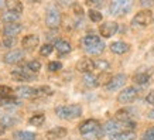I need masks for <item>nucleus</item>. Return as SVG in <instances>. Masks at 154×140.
<instances>
[{"instance_id":"c756f323","label":"nucleus","mask_w":154,"mask_h":140,"mask_svg":"<svg viewBox=\"0 0 154 140\" xmlns=\"http://www.w3.org/2000/svg\"><path fill=\"white\" fill-rule=\"evenodd\" d=\"M95 70H99V71H107L110 68V64L107 62L106 60H95Z\"/></svg>"},{"instance_id":"72a5a7b5","label":"nucleus","mask_w":154,"mask_h":140,"mask_svg":"<svg viewBox=\"0 0 154 140\" xmlns=\"http://www.w3.org/2000/svg\"><path fill=\"white\" fill-rule=\"evenodd\" d=\"M52 51H54V45H51V44H44V45L40 48V54H41L42 57L51 55Z\"/></svg>"},{"instance_id":"39448f33","label":"nucleus","mask_w":154,"mask_h":140,"mask_svg":"<svg viewBox=\"0 0 154 140\" xmlns=\"http://www.w3.org/2000/svg\"><path fill=\"white\" fill-rule=\"evenodd\" d=\"M153 20H154V17H153L151 10H149V9L140 10V11H139V13L133 17V20H131V27H134V28L147 27V26H149Z\"/></svg>"},{"instance_id":"1a4fd4ad","label":"nucleus","mask_w":154,"mask_h":140,"mask_svg":"<svg viewBox=\"0 0 154 140\" xmlns=\"http://www.w3.org/2000/svg\"><path fill=\"white\" fill-rule=\"evenodd\" d=\"M45 24L48 28L55 30L61 26V13L57 9H50L45 16Z\"/></svg>"},{"instance_id":"7ed1b4c3","label":"nucleus","mask_w":154,"mask_h":140,"mask_svg":"<svg viewBox=\"0 0 154 140\" xmlns=\"http://www.w3.org/2000/svg\"><path fill=\"white\" fill-rule=\"evenodd\" d=\"M133 0H112L109 5V13L115 17H125L130 13Z\"/></svg>"},{"instance_id":"4c0bfd02","label":"nucleus","mask_w":154,"mask_h":140,"mask_svg":"<svg viewBox=\"0 0 154 140\" xmlns=\"http://www.w3.org/2000/svg\"><path fill=\"white\" fill-rule=\"evenodd\" d=\"M72 10H74V13L76 14V16H79V17L84 16V7H82L79 3H74V5H72Z\"/></svg>"},{"instance_id":"393cba45","label":"nucleus","mask_w":154,"mask_h":140,"mask_svg":"<svg viewBox=\"0 0 154 140\" xmlns=\"http://www.w3.org/2000/svg\"><path fill=\"white\" fill-rule=\"evenodd\" d=\"M17 117L16 116H10V115H6L0 119V126L3 127V129H9V127H13L17 125Z\"/></svg>"},{"instance_id":"b1692460","label":"nucleus","mask_w":154,"mask_h":140,"mask_svg":"<svg viewBox=\"0 0 154 140\" xmlns=\"http://www.w3.org/2000/svg\"><path fill=\"white\" fill-rule=\"evenodd\" d=\"M84 84L85 86H88V88H98L99 86V81H98V75H94L92 72L91 74H85L84 76Z\"/></svg>"},{"instance_id":"cd10ccee","label":"nucleus","mask_w":154,"mask_h":140,"mask_svg":"<svg viewBox=\"0 0 154 140\" xmlns=\"http://www.w3.org/2000/svg\"><path fill=\"white\" fill-rule=\"evenodd\" d=\"M112 74H109L107 71H103V72H100V74L98 75V81H99V85H105L106 86L110 81H112Z\"/></svg>"},{"instance_id":"f704fd0d","label":"nucleus","mask_w":154,"mask_h":140,"mask_svg":"<svg viewBox=\"0 0 154 140\" xmlns=\"http://www.w3.org/2000/svg\"><path fill=\"white\" fill-rule=\"evenodd\" d=\"M48 71H51V72H57V71H60L62 68V64H61L60 61H50L47 65Z\"/></svg>"},{"instance_id":"9b49d317","label":"nucleus","mask_w":154,"mask_h":140,"mask_svg":"<svg viewBox=\"0 0 154 140\" xmlns=\"http://www.w3.org/2000/svg\"><path fill=\"white\" fill-rule=\"evenodd\" d=\"M23 60H24L23 50H10L9 52H6L5 55H3V61H5L6 64H10V65L19 64V62H21Z\"/></svg>"},{"instance_id":"58836bf2","label":"nucleus","mask_w":154,"mask_h":140,"mask_svg":"<svg viewBox=\"0 0 154 140\" xmlns=\"http://www.w3.org/2000/svg\"><path fill=\"white\" fill-rule=\"evenodd\" d=\"M143 140H154V127H150V129H147L144 132Z\"/></svg>"},{"instance_id":"aec40b11","label":"nucleus","mask_w":154,"mask_h":140,"mask_svg":"<svg viewBox=\"0 0 154 140\" xmlns=\"http://www.w3.org/2000/svg\"><path fill=\"white\" fill-rule=\"evenodd\" d=\"M54 48L57 50V52L60 54V55H65V54H69L71 50H72V47L68 41L65 40H57L55 44H54Z\"/></svg>"},{"instance_id":"49530a36","label":"nucleus","mask_w":154,"mask_h":140,"mask_svg":"<svg viewBox=\"0 0 154 140\" xmlns=\"http://www.w3.org/2000/svg\"><path fill=\"white\" fill-rule=\"evenodd\" d=\"M153 52H154V50H153Z\"/></svg>"},{"instance_id":"f03ea898","label":"nucleus","mask_w":154,"mask_h":140,"mask_svg":"<svg viewBox=\"0 0 154 140\" xmlns=\"http://www.w3.org/2000/svg\"><path fill=\"white\" fill-rule=\"evenodd\" d=\"M82 47H84V50L88 52L89 55H100L105 51V48H106L102 38L95 36V34L85 36L84 40H82Z\"/></svg>"},{"instance_id":"4be33fe9","label":"nucleus","mask_w":154,"mask_h":140,"mask_svg":"<svg viewBox=\"0 0 154 140\" xmlns=\"http://www.w3.org/2000/svg\"><path fill=\"white\" fill-rule=\"evenodd\" d=\"M13 139L14 140H35L37 135L33 132H27V130H19L13 133Z\"/></svg>"},{"instance_id":"bb28decb","label":"nucleus","mask_w":154,"mask_h":140,"mask_svg":"<svg viewBox=\"0 0 154 140\" xmlns=\"http://www.w3.org/2000/svg\"><path fill=\"white\" fill-rule=\"evenodd\" d=\"M116 119L120 122H129L131 120V110L130 109H122L116 113Z\"/></svg>"},{"instance_id":"ddd939ff","label":"nucleus","mask_w":154,"mask_h":140,"mask_svg":"<svg viewBox=\"0 0 154 140\" xmlns=\"http://www.w3.org/2000/svg\"><path fill=\"white\" fill-rule=\"evenodd\" d=\"M126 81H127V76L125 74H117V75H115L112 78V81L106 85V89L110 91V92H115V91L120 89L123 85L126 84Z\"/></svg>"},{"instance_id":"2f4dec72","label":"nucleus","mask_w":154,"mask_h":140,"mask_svg":"<svg viewBox=\"0 0 154 140\" xmlns=\"http://www.w3.org/2000/svg\"><path fill=\"white\" fill-rule=\"evenodd\" d=\"M85 3H86L89 7H92V9H100V7L105 6L106 0H85Z\"/></svg>"},{"instance_id":"e433bc0d","label":"nucleus","mask_w":154,"mask_h":140,"mask_svg":"<svg viewBox=\"0 0 154 140\" xmlns=\"http://www.w3.org/2000/svg\"><path fill=\"white\" fill-rule=\"evenodd\" d=\"M14 42H16V38L13 37H5V40L2 41V45L6 47V48H11L14 45Z\"/></svg>"},{"instance_id":"79ce46f5","label":"nucleus","mask_w":154,"mask_h":140,"mask_svg":"<svg viewBox=\"0 0 154 140\" xmlns=\"http://www.w3.org/2000/svg\"><path fill=\"white\" fill-rule=\"evenodd\" d=\"M149 117H150V119H153V120H154V109H153V110H151V112L149 113Z\"/></svg>"},{"instance_id":"9d476101","label":"nucleus","mask_w":154,"mask_h":140,"mask_svg":"<svg viewBox=\"0 0 154 140\" xmlns=\"http://www.w3.org/2000/svg\"><path fill=\"white\" fill-rule=\"evenodd\" d=\"M16 93H17V96L24 98V99L40 98V91H38V88H33V86H28V85L19 86V88L16 89Z\"/></svg>"},{"instance_id":"6e6552de","label":"nucleus","mask_w":154,"mask_h":140,"mask_svg":"<svg viewBox=\"0 0 154 140\" xmlns=\"http://www.w3.org/2000/svg\"><path fill=\"white\" fill-rule=\"evenodd\" d=\"M122 130H126V129H125V123L120 120H107L106 123L103 125V133L107 136H110V137Z\"/></svg>"},{"instance_id":"a19ab883","label":"nucleus","mask_w":154,"mask_h":140,"mask_svg":"<svg viewBox=\"0 0 154 140\" xmlns=\"http://www.w3.org/2000/svg\"><path fill=\"white\" fill-rule=\"evenodd\" d=\"M140 2V6H143V7H151V6H154V0H139Z\"/></svg>"},{"instance_id":"37998d69","label":"nucleus","mask_w":154,"mask_h":140,"mask_svg":"<svg viewBox=\"0 0 154 140\" xmlns=\"http://www.w3.org/2000/svg\"><path fill=\"white\" fill-rule=\"evenodd\" d=\"M28 2H30V3H40L41 0H28Z\"/></svg>"},{"instance_id":"a211bd4d","label":"nucleus","mask_w":154,"mask_h":140,"mask_svg":"<svg viewBox=\"0 0 154 140\" xmlns=\"http://www.w3.org/2000/svg\"><path fill=\"white\" fill-rule=\"evenodd\" d=\"M109 48H110V51H112L113 54L122 55V54H126V52L130 50V45L125 41H115L109 45Z\"/></svg>"},{"instance_id":"4468645a","label":"nucleus","mask_w":154,"mask_h":140,"mask_svg":"<svg viewBox=\"0 0 154 140\" xmlns=\"http://www.w3.org/2000/svg\"><path fill=\"white\" fill-rule=\"evenodd\" d=\"M23 31V26L20 23H9L6 24L3 28V36L5 37H17L20 33Z\"/></svg>"},{"instance_id":"f3484780","label":"nucleus","mask_w":154,"mask_h":140,"mask_svg":"<svg viewBox=\"0 0 154 140\" xmlns=\"http://www.w3.org/2000/svg\"><path fill=\"white\" fill-rule=\"evenodd\" d=\"M76 70L82 72V74H91L95 70V62L94 60H89V58H82L76 62Z\"/></svg>"},{"instance_id":"c03bdc74","label":"nucleus","mask_w":154,"mask_h":140,"mask_svg":"<svg viewBox=\"0 0 154 140\" xmlns=\"http://www.w3.org/2000/svg\"><path fill=\"white\" fill-rule=\"evenodd\" d=\"M2 5H3V2H2V0H0V7H2Z\"/></svg>"},{"instance_id":"20e7f679","label":"nucleus","mask_w":154,"mask_h":140,"mask_svg":"<svg viewBox=\"0 0 154 140\" xmlns=\"http://www.w3.org/2000/svg\"><path fill=\"white\" fill-rule=\"evenodd\" d=\"M54 112L60 119L71 120V119H76L82 115V107L79 105H62V106H57Z\"/></svg>"},{"instance_id":"7c9ffc66","label":"nucleus","mask_w":154,"mask_h":140,"mask_svg":"<svg viewBox=\"0 0 154 140\" xmlns=\"http://www.w3.org/2000/svg\"><path fill=\"white\" fill-rule=\"evenodd\" d=\"M88 14H89V19L92 20L94 23H99V21H102V19H103L102 14L99 13L98 10H95V9H91Z\"/></svg>"},{"instance_id":"473e14b6","label":"nucleus","mask_w":154,"mask_h":140,"mask_svg":"<svg viewBox=\"0 0 154 140\" xmlns=\"http://www.w3.org/2000/svg\"><path fill=\"white\" fill-rule=\"evenodd\" d=\"M26 65H27L28 68H30V70L33 71V72H35V74H37V72H38L40 70H41V62H40V61H37V60L28 61Z\"/></svg>"},{"instance_id":"c85d7f7f","label":"nucleus","mask_w":154,"mask_h":140,"mask_svg":"<svg viewBox=\"0 0 154 140\" xmlns=\"http://www.w3.org/2000/svg\"><path fill=\"white\" fill-rule=\"evenodd\" d=\"M2 20L5 21V23H19L17 20H19V14L13 13V11H7V13L3 14V17H2Z\"/></svg>"},{"instance_id":"f257e3e1","label":"nucleus","mask_w":154,"mask_h":140,"mask_svg":"<svg viewBox=\"0 0 154 140\" xmlns=\"http://www.w3.org/2000/svg\"><path fill=\"white\" fill-rule=\"evenodd\" d=\"M79 133L86 140H98L105 135L103 127L96 119H86L82 122L79 125Z\"/></svg>"},{"instance_id":"5701e85b","label":"nucleus","mask_w":154,"mask_h":140,"mask_svg":"<svg viewBox=\"0 0 154 140\" xmlns=\"http://www.w3.org/2000/svg\"><path fill=\"white\" fill-rule=\"evenodd\" d=\"M112 140H136L134 130H122L112 136Z\"/></svg>"},{"instance_id":"423d86ee","label":"nucleus","mask_w":154,"mask_h":140,"mask_svg":"<svg viewBox=\"0 0 154 140\" xmlns=\"http://www.w3.org/2000/svg\"><path fill=\"white\" fill-rule=\"evenodd\" d=\"M139 96V91L134 88V86H129V88L123 89L119 95H117V102L122 103V105H127V103L134 102Z\"/></svg>"},{"instance_id":"6ab92c4d","label":"nucleus","mask_w":154,"mask_h":140,"mask_svg":"<svg viewBox=\"0 0 154 140\" xmlns=\"http://www.w3.org/2000/svg\"><path fill=\"white\" fill-rule=\"evenodd\" d=\"M5 6L7 11H13L16 14H21L23 13V3L20 0H5Z\"/></svg>"},{"instance_id":"a878e982","label":"nucleus","mask_w":154,"mask_h":140,"mask_svg":"<svg viewBox=\"0 0 154 140\" xmlns=\"http://www.w3.org/2000/svg\"><path fill=\"white\" fill-rule=\"evenodd\" d=\"M45 120V116H44V113H35L33 116L28 119V123L30 125H33V126H41L42 123Z\"/></svg>"},{"instance_id":"dca6fc26","label":"nucleus","mask_w":154,"mask_h":140,"mask_svg":"<svg viewBox=\"0 0 154 140\" xmlns=\"http://www.w3.org/2000/svg\"><path fill=\"white\" fill-rule=\"evenodd\" d=\"M38 44H40V38L35 34H28L23 38L21 41V45H23L24 50H28V51H33L34 48H37Z\"/></svg>"},{"instance_id":"2eb2a0df","label":"nucleus","mask_w":154,"mask_h":140,"mask_svg":"<svg viewBox=\"0 0 154 140\" xmlns=\"http://www.w3.org/2000/svg\"><path fill=\"white\" fill-rule=\"evenodd\" d=\"M68 133L65 127L62 126H57V127H52L50 130L45 133V139L47 140H58V139H64Z\"/></svg>"},{"instance_id":"f8f14e48","label":"nucleus","mask_w":154,"mask_h":140,"mask_svg":"<svg viewBox=\"0 0 154 140\" xmlns=\"http://www.w3.org/2000/svg\"><path fill=\"white\" fill-rule=\"evenodd\" d=\"M117 30H119V24L115 23V21H106V23H103L100 27H99V33L100 36L105 38H109L115 36L117 33Z\"/></svg>"},{"instance_id":"0eeeda50","label":"nucleus","mask_w":154,"mask_h":140,"mask_svg":"<svg viewBox=\"0 0 154 140\" xmlns=\"http://www.w3.org/2000/svg\"><path fill=\"white\" fill-rule=\"evenodd\" d=\"M11 78L16 81H20V82H23V81H31L35 78V72H33V71L30 70L27 65L24 67V68H17V70L11 71Z\"/></svg>"},{"instance_id":"c9c22d12","label":"nucleus","mask_w":154,"mask_h":140,"mask_svg":"<svg viewBox=\"0 0 154 140\" xmlns=\"http://www.w3.org/2000/svg\"><path fill=\"white\" fill-rule=\"evenodd\" d=\"M6 96H13V89L6 85H0V98H6Z\"/></svg>"},{"instance_id":"412c9836","label":"nucleus","mask_w":154,"mask_h":140,"mask_svg":"<svg viewBox=\"0 0 154 140\" xmlns=\"http://www.w3.org/2000/svg\"><path fill=\"white\" fill-rule=\"evenodd\" d=\"M133 82L137 85H141V86H144L150 82V74L149 72H144V71H139L137 74H134L133 76Z\"/></svg>"},{"instance_id":"ea45409f","label":"nucleus","mask_w":154,"mask_h":140,"mask_svg":"<svg viewBox=\"0 0 154 140\" xmlns=\"http://www.w3.org/2000/svg\"><path fill=\"white\" fill-rule=\"evenodd\" d=\"M146 102L149 103V105H153L154 106V91H150L147 93V96H146Z\"/></svg>"},{"instance_id":"a18cd8bd","label":"nucleus","mask_w":154,"mask_h":140,"mask_svg":"<svg viewBox=\"0 0 154 140\" xmlns=\"http://www.w3.org/2000/svg\"><path fill=\"white\" fill-rule=\"evenodd\" d=\"M0 140H6V139H0Z\"/></svg>"}]
</instances>
